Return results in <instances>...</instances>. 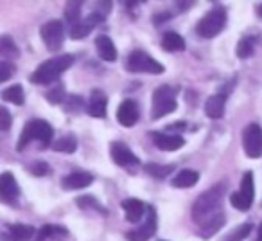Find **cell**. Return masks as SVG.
Instances as JSON below:
<instances>
[{"mask_svg":"<svg viewBox=\"0 0 262 241\" xmlns=\"http://www.w3.org/2000/svg\"><path fill=\"white\" fill-rule=\"evenodd\" d=\"M223 194H225V186L219 184L203 193L192 205V219L198 225H203L205 222L217 216L223 207Z\"/></svg>","mask_w":262,"mask_h":241,"instance_id":"cell-1","label":"cell"},{"mask_svg":"<svg viewBox=\"0 0 262 241\" xmlns=\"http://www.w3.org/2000/svg\"><path fill=\"white\" fill-rule=\"evenodd\" d=\"M74 63V56L72 54H61L51 58L47 62H43L41 65H38V69L33 72L31 81L38 85H49L52 81H56L63 72H65L69 67H72Z\"/></svg>","mask_w":262,"mask_h":241,"instance_id":"cell-2","label":"cell"},{"mask_svg":"<svg viewBox=\"0 0 262 241\" xmlns=\"http://www.w3.org/2000/svg\"><path fill=\"white\" fill-rule=\"evenodd\" d=\"M52 137H54V130H52V126L49 125L47 120H43V119L29 120L26 125V128H24L22 135H20L18 150L22 151L24 148L33 143V140H38V143H41V146L47 148L49 144L52 143Z\"/></svg>","mask_w":262,"mask_h":241,"instance_id":"cell-3","label":"cell"},{"mask_svg":"<svg viewBox=\"0 0 262 241\" xmlns=\"http://www.w3.org/2000/svg\"><path fill=\"white\" fill-rule=\"evenodd\" d=\"M176 94L178 87L172 85H162L153 92V108H151V117L153 119H162L176 110Z\"/></svg>","mask_w":262,"mask_h":241,"instance_id":"cell-4","label":"cell"},{"mask_svg":"<svg viewBox=\"0 0 262 241\" xmlns=\"http://www.w3.org/2000/svg\"><path fill=\"white\" fill-rule=\"evenodd\" d=\"M226 26V9L221 6H215L214 9L207 13L203 18L198 22L196 33L201 38H215Z\"/></svg>","mask_w":262,"mask_h":241,"instance_id":"cell-5","label":"cell"},{"mask_svg":"<svg viewBox=\"0 0 262 241\" xmlns=\"http://www.w3.org/2000/svg\"><path fill=\"white\" fill-rule=\"evenodd\" d=\"M126 67L129 72L133 74H162L164 72V65L158 63L155 58H151L147 52L144 51H133L127 56Z\"/></svg>","mask_w":262,"mask_h":241,"instance_id":"cell-6","label":"cell"},{"mask_svg":"<svg viewBox=\"0 0 262 241\" xmlns=\"http://www.w3.org/2000/svg\"><path fill=\"white\" fill-rule=\"evenodd\" d=\"M255 184H253V173L248 171L244 173L243 180H241V187L239 191L230 196V204L233 205L235 209L239 211H248L253 204V198H255Z\"/></svg>","mask_w":262,"mask_h":241,"instance_id":"cell-7","label":"cell"},{"mask_svg":"<svg viewBox=\"0 0 262 241\" xmlns=\"http://www.w3.org/2000/svg\"><path fill=\"white\" fill-rule=\"evenodd\" d=\"M40 36L49 51H52V52L58 51V49H61L63 38H65L63 24L59 22V20H51V22L43 24L40 29Z\"/></svg>","mask_w":262,"mask_h":241,"instance_id":"cell-8","label":"cell"},{"mask_svg":"<svg viewBox=\"0 0 262 241\" xmlns=\"http://www.w3.org/2000/svg\"><path fill=\"white\" fill-rule=\"evenodd\" d=\"M243 146L250 158H258L262 155V128L258 125H248L243 132Z\"/></svg>","mask_w":262,"mask_h":241,"instance_id":"cell-9","label":"cell"},{"mask_svg":"<svg viewBox=\"0 0 262 241\" xmlns=\"http://www.w3.org/2000/svg\"><path fill=\"white\" fill-rule=\"evenodd\" d=\"M155 230H157V214H155V209H147V222L144 225L137 227V229L129 230L126 234V237L129 241H147L153 237Z\"/></svg>","mask_w":262,"mask_h":241,"instance_id":"cell-10","label":"cell"},{"mask_svg":"<svg viewBox=\"0 0 262 241\" xmlns=\"http://www.w3.org/2000/svg\"><path fill=\"white\" fill-rule=\"evenodd\" d=\"M110 153H112V158L115 164L122 166V168H129V166H137L139 164V158L126 144L122 143H113L110 146Z\"/></svg>","mask_w":262,"mask_h":241,"instance_id":"cell-11","label":"cell"},{"mask_svg":"<svg viewBox=\"0 0 262 241\" xmlns=\"http://www.w3.org/2000/svg\"><path fill=\"white\" fill-rule=\"evenodd\" d=\"M139 105L133 99H124L120 103L119 110H117V119H119V123L122 126L129 128V126H133L139 120Z\"/></svg>","mask_w":262,"mask_h":241,"instance_id":"cell-12","label":"cell"},{"mask_svg":"<svg viewBox=\"0 0 262 241\" xmlns=\"http://www.w3.org/2000/svg\"><path fill=\"white\" fill-rule=\"evenodd\" d=\"M151 137H153L155 146L162 151H176L185 144V139L182 135H174V133H153Z\"/></svg>","mask_w":262,"mask_h":241,"instance_id":"cell-13","label":"cell"},{"mask_svg":"<svg viewBox=\"0 0 262 241\" xmlns=\"http://www.w3.org/2000/svg\"><path fill=\"white\" fill-rule=\"evenodd\" d=\"M102 20H104V16H101V15H97V13L92 11L90 15H88V18L81 20L79 24H76V26L70 27V36L76 38V40L88 36V34L94 31V27L97 26L99 22H102Z\"/></svg>","mask_w":262,"mask_h":241,"instance_id":"cell-14","label":"cell"},{"mask_svg":"<svg viewBox=\"0 0 262 241\" xmlns=\"http://www.w3.org/2000/svg\"><path fill=\"white\" fill-rule=\"evenodd\" d=\"M18 194L20 189L15 176L11 173H2V176H0V196H2V200L6 204H13L18 198Z\"/></svg>","mask_w":262,"mask_h":241,"instance_id":"cell-15","label":"cell"},{"mask_svg":"<svg viewBox=\"0 0 262 241\" xmlns=\"http://www.w3.org/2000/svg\"><path fill=\"white\" fill-rule=\"evenodd\" d=\"M94 182V176L86 171H74L70 175H67L65 178L61 180V186L65 187L67 191L72 189H83V187L90 186Z\"/></svg>","mask_w":262,"mask_h":241,"instance_id":"cell-16","label":"cell"},{"mask_svg":"<svg viewBox=\"0 0 262 241\" xmlns=\"http://www.w3.org/2000/svg\"><path fill=\"white\" fill-rule=\"evenodd\" d=\"M226 108V95L225 94H215L210 95L205 103V113H207L210 119H221L225 115Z\"/></svg>","mask_w":262,"mask_h":241,"instance_id":"cell-17","label":"cell"},{"mask_svg":"<svg viewBox=\"0 0 262 241\" xmlns=\"http://www.w3.org/2000/svg\"><path fill=\"white\" fill-rule=\"evenodd\" d=\"M106 108H108V99H106V95L101 94L99 90L92 92L90 103H88V113H90L92 117H97V119H104Z\"/></svg>","mask_w":262,"mask_h":241,"instance_id":"cell-18","label":"cell"},{"mask_svg":"<svg viewBox=\"0 0 262 241\" xmlns=\"http://www.w3.org/2000/svg\"><path fill=\"white\" fill-rule=\"evenodd\" d=\"M122 209H124V212H126L127 222H131V223L140 222V219L144 218V211H146L144 204L140 200H137V198H127V200H124Z\"/></svg>","mask_w":262,"mask_h":241,"instance_id":"cell-19","label":"cell"},{"mask_svg":"<svg viewBox=\"0 0 262 241\" xmlns=\"http://www.w3.org/2000/svg\"><path fill=\"white\" fill-rule=\"evenodd\" d=\"M95 47H97V52L104 62H115L117 59V49L115 44L112 42V38L106 36V34H101L95 40Z\"/></svg>","mask_w":262,"mask_h":241,"instance_id":"cell-20","label":"cell"},{"mask_svg":"<svg viewBox=\"0 0 262 241\" xmlns=\"http://www.w3.org/2000/svg\"><path fill=\"white\" fill-rule=\"evenodd\" d=\"M34 234V229L31 225H24V223H16L8 229L4 234L6 241H29Z\"/></svg>","mask_w":262,"mask_h":241,"instance_id":"cell-21","label":"cell"},{"mask_svg":"<svg viewBox=\"0 0 262 241\" xmlns=\"http://www.w3.org/2000/svg\"><path fill=\"white\" fill-rule=\"evenodd\" d=\"M162 47L167 52H182L185 51V40L178 33H174V31H167L162 36Z\"/></svg>","mask_w":262,"mask_h":241,"instance_id":"cell-22","label":"cell"},{"mask_svg":"<svg viewBox=\"0 0 262 241\" xmlns=\"http://www.w3.org/2000/svg\"><path fill=\"white\" fill-rule=\"evenodd\" d=\"M198 180H200V173L194 171V169H183L172 178V186L178 187V189H187V187L196 186Z\"/></svg>","mask_w":262,"mask_h":241,"instance_id":"cell-23","label":"cell"},{"mask_svg":"<svg viewBox=\"0 0 262 241\" xmlns=\"http://www.w3.org/2000/svg\"><path fill=\"white\" fill-rule=\"evenodd\" d=\"M225 222H226V218H225V214L223 212H219L217 216H214L212 219H208V222H205L203 225H200V236L201 237H210V236H214L215 232H217L219 229H221L223 225H225Z\"/></svg>","mask_w":262,"mask_h":241,"instance_id":"cell-24","label":"cell"},{"mask_svg":"<svg viewBox=\"0 0 262 241\" xmlns=\"http://www.w3.org/2000/svg\"><path fill=\"white\" fill-rule=\"evenodd\" d=\"M2 99L8 103H13V105H24V99H26V95H24V88L20 87V85H13V87L6 88L4 92H2Z\"/></svg>","mask_w":262,"mask_h":241,"instance_id":"cell-25","label":"cell"},{"mask_svg":"<svg viewBox=\"0 0 262 241\" xmlns=\"http://www.w3.org/2000/svg\"><path fill=\"white\" fill-rule=\"evenodd\" d=\"M77 148L76 137L74 135H63L52 144V150L54 151H61V153H74Z\"/></svg>","mask_w":262,"mask_h":241,"instance_id":"cell-26","label":"cell"},{"mask_svg":"<svg viewBox=\"0 0 262 241\" xmlns=\"http://www.w3.org/2000/svg\"><path fill=\"white\" fill-rule=\"evenodd\" d=\"M81 8H83V4L81 2H69L65 8V18L67 22L70 24V27L76 26V24H79L81 20Z\"/></svg>","mask_w":262,"mask_h":241,"instance_id":"cell-27","label":"cell"},{"mask_svg":"<svg viewBox=\"0 0 262 241\" xmlns=\"http://www.w3.org/2000/svg\"><path fill=\"white\" fill-rule=\"evenodd\" d=\"M255 38L253 36H246V38H243V40L237 44V56H239L241 59H244V58H250L251 54H253V51H255Z\"/></svg>","mask_w":262,"mask_h":241,"instance_id":"cell-28","label":"cell"},{"mask_svg":"<svg viewBox=\"0 0 262 241\" xmlns=\"http://www.w3.org/2000/svg\"><path fill=\"white\" fill-rule=\"evenodd\" d=\"M65 237L67 236V230L61 229V227H52V225H45L41 227L40 234H38V239L36 241H47L49 237H54V239H58V237Z\"/></svg>","mask_w":262,"mask_h":241,"instance_id":"cell-29","label":"cell"},{"mask_svg":"<svg viewBox=\"0 0 262 241\" xmlns=\"http://www.w3.org/2000/svg\"><path fill=\"white\" fill-rule=\"evenodd\" d=\"M250 232H251V223H243V225L235 227L230 234H226L223 237V241H243Z\"/></svg>","mask_w":262,"mask_h":241,"instance_id":"cell-30","label":"cell"},{"mask_svg":"<svg viewBox=\"0 0 262 241\" xmlns=\"http://www.w3.org/2000/svg\"><path fill=\"white\" fill-rule=\"evenodd\" d=\"M144 169H146L147 173H149L151 176H155V178H165V176L169 175V173L172 171V166H158V164H146L144 166Z\"/></svg>","mask_w":262,"mask_h":241,"instance_id":"cell-31","label":"cell"},{"mask_svg":"<svg viewBox=\"0 0 262 241\" xmlns=\"http://www.w3.org/2000/svg\"><path fill=\"white\" fill-rule=\"evenodd\" d=\"M0 54L2 56H16L18 54V49H16V45L13 44L9 36L0 38Z\"/></svg>","mask_w":262,"mask_h":241,"instance_id":"cell-32","label":"cell"},{"mask_svg":"<svg viewBox=\"0 0 262 241\" xmlns=\"http://www.w3.org/2000/svg\"><path fill=\"white\" fill-rule=\"evenodd\" d=\"M47 99H49L51 105H59V103H63L65 101V88H63L61 85L56 87V88H52V90L47 94Z\"/></svg>","mask_w":262,"mask_h":241,"instance_id":"cell-33","label":"cell"},{"mask_svg":"<svg viewBox=\"0 0 262 241\" xmlns=\"http://www.w3.org/2000/svg\"><path fill=\"white\" fill-rule=\"evenodd\" d=\"M15 72V65L9 62H0V83H6Z\"/></svg>","mask_w":262,"mask_h":241,"instance_id":"cell-34","label":"cell"},{"mask_svg":"<svg viewBox=\"0 0 262 241\" xmlns=\"http://www.w3.org/2000/svg\"><path fill=\"white\" fill-rule=\"evenodd\" d=\"M9 128H11V113L2 106V108H0V130H2V132H8Z\"/></svg>","mask_w":262,"mask_h":241,"instance_id":"cell-35","label":"cell"},{"mask_svg":"<svg viewBox=\"0 0 262 241\" xmlns=\"http://www.w3.org/2000/svg\"><path fill=\"white\" fill-rule=\"evenodd\" d=\"M31 171H33L36 176H45V175H49V173H51V168H49L45 162H38V164L31 166Z\"/></svg>","mask_w":262,"mask_h":241,"instance_id":"cell-36","label":"cell"},{"mask_svg":"<svg viewBox=\"0 0 262 241\" xmlns=\"http://www.w3.org/2000/svg\"><path fill=\"white\" fill-rule=\"evenodd\" d=\"M77 204H79V207H83V209H88V207L101 209L97 204H95V200L92 196H81V198H77Z\"/></svg>","mask_w":262,"mask_h":241,"instance_id":"cell-37","label":"cell"},{"mask_svg":"<svg viewBox=\"0 0 262 241\" xmlns=\"http://www.w3.org/2000/svg\"><path fill=\"white\" fill-rule=\"evenodd\" d=\"M257 241H262V223H260V227H258V236H257Z\"/></svg>","mask_w":262,"mask_h":241,"instance_id":"cell-38","label":"cell"},{"mask_svg":"<svg viewBox=\"0 0 262 241\" xmlns=\"http://www.w3.org/2000/svg\"><path fill=\"white\" fill-rule=\"evenodd\" d=\"M257 13H258V16H262V4L258 6V9H257Z\"/></svg>","mask_w":262,"mask_h":241,"instance_id":"cell-39","label":"cell"},{"mask_svg":"<svg viewBox=\"0 0 262 241\" xmlns=\"http://www.w3.org/2000/svg\"><path fill=\"white\" fill-rule=\"evenodd\" d=\"M162 241H165V239H162Z\"/></svg>","mask_w":262,"mask_h":241,"instance_id":"cell-40","label":"cell"}]
</instances>
